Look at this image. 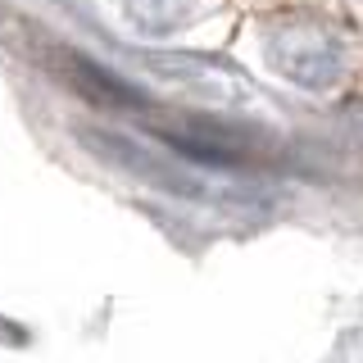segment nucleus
Masks as SVG:
<instances>
[{"instance_id": "1", "label": "nucleus", "mask_w": 363, "mask_h": 363, "mask_svg": "<svg viewBox=\"0 0 363 363\" xmlns=\"http://www.w3.org/2000/svg\"><path fill=\"white\" fill-rule=\"evenodd\" d=\"M264 60L281 82L300 91H332L345 77L350 55L345 41L318 23H277V28H268Z\"/></svg>"}, {"instance_id": "2", "label": "nucleus", "mask_w": 363, "mask_h": 363, "mask_svg": "<svg viewBox=\"0 0 363 363\" xmlns=\"http://www.w3.org/2000/svg\"><path fill=\"white\" fill-rule=\"evenodd\" d=\"M155 141L168 145V155H182L204 168H245V132H232L223 118H182V123H155Z\"/></svg>"}, {"instance_id": "3", "label": "nucleus", "mask_w": 363, "mask_h": 363, "mask_svg": "<svg viewBox=\"0 0 363 363\" xmlns=\"http://www.w3.org/2000/svg\"><path fill=\"white\" fill-rule=\"evenodd\" d=\"M150 68L159 77H164L168 86L186 91L191 100H200V105H213V109H245L255 105V91H250L236 73H227L218 64H200V60H150Z\"/></svg>"}, {"instance_id": "4", "label": "nucleus", "mask_w": 363, "mask_h": 363, "mask_svg": "<svg viewBox=\"0 0 363 363\" xmlns=\"http://www.w3.org/2000/svg\"><path fill=\"white\" fill-rule=\"evenodd\" d=\"M55 64H60L64 82L73 86V91H82L91 105H100V109H132V105H145V96H141L132 82L113 77L109 68L91 64V60H82V55H73V50H60V55H55Z\"/></svg>"}, {"instance_id": "5", "label": "nucleus", "mask_w": 363, "mask_h": 363, "mask_svg": "<svg viewBox=\"0 0 363 363\" xmlns=\"http://www.w3.org/2000/svg\"><path fill=\"white\" fill-rule=\"evenodd\" d=\"M118 5H123V23L145 41L177 37L191 23V0H118Z\"/></svg>"}]
</instances>
